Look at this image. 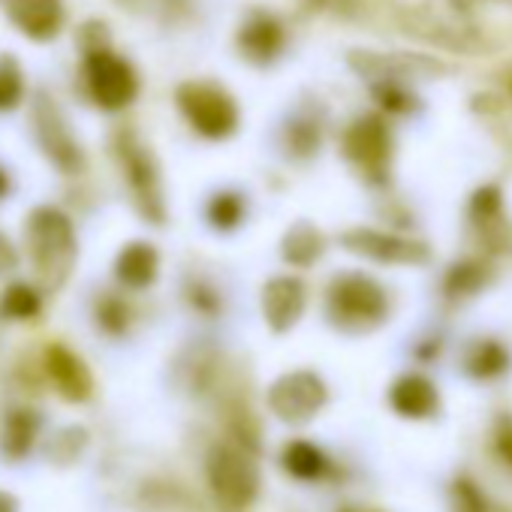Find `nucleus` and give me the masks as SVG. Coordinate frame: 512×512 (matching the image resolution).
<instances>
[{"label":"nucleus","mask_w":512,"mask_h":512,"mask_svg":"<svg viewBox=\"0 0 512 512\" xmlns=\"http://www.w3.org/2000/svg\"><path fill=\"white\" fill-rule=\"evenodd\" d=\"M190 302H193V308L199 311V314H217V308H220V296L211 290V287H205V284H193L190 287Z\"/></svg>","instance_id":"28"},{"label":"nucleus","mask_w":512,"mask_h":512,"mask_svg":"<svg viewBox=\"0 0 512 512\" xmlns=\"http://www.w3.org/2000/svg\"><path fill=\"white\" fill-rule=\"evenodd\" d=\"M329 401V389L323 377L314 371H290L278 377L269 389V410L287 425L311 422Z\"/></svg>","instance_id":"7"},{"label":"nucleus","mask_w":512,"mask_h":512,"mask_svg":"<svg viewBox=\"0 0 512 512\" xmlns=\"http://www.w3.org/2000/svg\"><path fill=\"white\" fill-rule=\"evenodd\" d=\"M37 437H40V416L28 407H16L0 422V455H7L10 461H22L31 455Z\"/></svg>","instance_id":"17"},{"label":"nucleus","mask_w":512,"mask_h":512,"mask_svg":"<svg viewBox=\"0 0 512 512\" xmlns=\"http://www.w3.org/2000/svg\"><path fill=\"white\" fill-rule=\"evenodd\" d=\"M320 148V130L311 121H293L287 127V151L293 157H311Z\"/></svg>","instance_id":"25"},{"label":"nucleus","mask_w":512,"mask_h":512,"mask_svg":"<svg viewBox=\"0 0 512 512\" xmlns=\"http://www.w3.org/2000/svg\"><path fill=\"white\" fill-rule=\"evenodd\" d=\"M281 464L299 482H317L329 470L326 452L320 446H314L311 440H290L281 452Z\"/></svg>","instance_id":"19"},{"label":"nucleus","mask_w":512,"mask_h":512,"mask_svg":"<svg viewBox=\"0 0 512 512\" xmlns=\"http://www.w3.org/2000/svg\"><path fill=\"white\" fill-rule=\"evenodd\" d=\"M175 103L187 124L205 139H229L238 130V103L214 82H184Z\"/></svg>","instance_id":"5"},{"label":"nucleus","mask_w":512,"mask_h":512,"mask_svg":"<svg viewBox=\"0 0 512 512\" xmlns=\"http://www.w3.org/2000/svg\"><path fill=\"white\" fill-rule=\"evenodd\" d=\"M43 365H46V374H49L52 386L58 389V395L64 401L82 404V401H88L94 395V377H91L88 365L73 350H67L64 344L46 347Z\"/></svg>","instance_id":"11"},{"label":"nucleus","mask_w":512,"mask_h":512,"mask_svg":"<svg viewBox=\"0 0 512 512\" xmlns=\"http://www.w3.org/2000/svg\"><path fill=\"white\" fill-rule=\"evenodd\" d=\"M305 305H308V293L299 278L278 275L263 287V317H266L269 329L278 335L290 332L302 320Z\"/></svg>","instance_id":"12"},{"label":"nucleus","mask_w":512,"mask_h":512,"mask_svg":"<svg viewBox=\"0 0 512 512\" xmlns=\"http://www.w3.org/2000/svg\"><path fill=\"white\" fill-rule=\"evenodd\" d=\"M452 500H455V509H458V512H488V506H485L479 488H476L473 482H467V479H458V482H455Z\"/></svg>","instance_id":"26"},{"label":"nucleus","mask_w":512,"mask_h":512,"mask_svg":"<svg viewBox=\"0 0 512 512\" xmlns=\"http://www.w3.org/2000/svg\"><path fill=\"white\" fill-rule=\"evenodd\" d=\"M19 266V250H16V244L0 232V275H7V272H13Z\"/></svg>","instance_id":"29"},{"label":"nucleus","mask_w":512,"mask_h":512,"mask_svg":"<svg viewBox=\"0 0 512 512\" xmlns=\"http://www.w3.org/2000/svg\"><path fill=\"white\" fill-rule=\"evenodd\" d=\"M344 154L362 175H368L371 181H383L392 160V136L383 118L377 115L359 118L344 133Z\"/></svg>","instance_id":"8"},{"label":"nucleus","mask_w":512,"mask_h":512,"mask_svg":"<svg viewBox=\"0 0 512 512\" xmlns=\"http://www.w3.org/2000/svg\"><path fill=\"white\" fill-rule=\"evenodd\" d=\"M326 250V238L323 232L308 223V220H299L287 229L284 241H281V256L287 266H296V269H311Z\"/></svg>","instance_id":"18"},{"label":"nucleus","mask_w":512,"mask_h":512,"mask_svg":"<svg viewBox=\"0 0 512 512\" xmlns=\"http://www.w3.org/2000/svg\"><path fill=\"white\" fill-rule=\"evenodd\" d=\"M205 476L220 512H247L260 494V467L253 455L232 443H214L205 458Z\"/></svg>","instance_id":"2"},{"label":"nucleus","mask_w":512,"mask_h":512,"mask_svg":"<svg viewBox=\"0 0 512 512\" xmlns=\"http://www.w3.org/2000/svg\"><path fill=\"white\" fill-rule=\"evenodd\" d=\"M25 97V76L13 55H0V112H10Z\"/></svg>","instance_id":"24"},{"label":"nucleus","mask_w":512,"mask_h":512,"mask_svg":"<svg viewBox=\"0 0 512 512\" xmlns=\"http://www.w3.org/2000/svg\"><path fill=\"white\" fill-rule=\"evenodd\" d=\"M326 314H329L332 326H338L341 332L359 335V332L377 329L386 320L389 299L374 278L350 272V275H338L329 284Z\"/></svg>","instance_id":"3"},{"label":"nucleus","mask_w":512,"mask_h":512,"mask_svg":"<svg viewBox=\"0 0 512 512\" xmlns=\"http://www.w3.org/2000/svg\"><path fill=\"white\" fill-rule=\"evenodd\" d=\"M506 362H509L506 350L497 341H479L467 353V374H473V377H494V374L506 371Z\"/></svg>","instance_id":"23"},{"label":"nucleus","mask_w":512,"mask_h":512,"mask_svg":"<svg viewBox=\"0 0 512 512\" xmlns=\"http://www.w3.org/2000/svg\"><path fill=\"white\" fill-rule=\"evenodd\" d=\"M244 214H247V202L235 190H220L205 205V217H208L211 229H217V232H232L235 226H241Z\"/></svg>","instance_id":"21"},{"label":"nucleus","mask_w":512,"mask_h":512,"mask_svg":"<svg viewBox=\"0 0 512 512\" xmlns=\"http://www.w3.org/2000/svg\"><path fill=\"white\" fill-rule=\"evenodd\" d=\"M13 25L37 43H49L61 34L67 13L61 0H10Z\"/></svg>","instance_id":"14"},{"label":"nucleus","mask_w":512,"mask_h":512,"mask_svg":"<svg viewBox=\"0 0 512 512\" xmlns=\"http://www.w3.org/2000/svg\"><path fill=\"white\" fill-rule=\"evenodd\" d=\"M479 284H482V266H458V269L449 275V281H446V287L455 290V293H470V290H476Z\"/></svg>","instance_id":"27"},{"label":"nucleus","mask_w":512,"mask_h":512,"mask_svg":"<svg viewBox=\"0 0 512 512\" xmlns=\"http://www.w3.org/2000/svg\"><path fill=\"white\" fill-rule=\"evenodd\" d=\"M25 238H28L31 263H34V272H37L43 293L61 290L70 281L76 256H79L73 220L55 205H37L28 214Z\"/></svg>","instance_id":"1"},{"label":"nucleus","mask_w":512,"mask_h":512,"mask_svg":"<svg viewBox=\"0 0 512 512\" xmlns=\"http://www.w3.org/2000/svg\"><path fill=\"white\" fill-rule=\"evenodd\" d=\"M7 193H10V175L0 169V199H7Z\"/></svg>","instance_id":"32"},{"label":"nucleus","mask_w":512,"mask_h":512,"mask_svg":"<svg viewBox=\"0 0 512 512\" xmlns=\"http://www.w3.org/2000/svg\"><path fill=\"white\" fill-rule=\"evenodd\" d=\"M115 157H118V166H121V175L127 181L136 211L148 223L163 226L166 223V196H163V178H160L154 154L133 133H118Z\"/></svg>","instance_id":"4"},{"label":"nucleus","mask_w":512,"mask_h":512,"mask_svg":"<svg viewBox=\"0 0 512 512\" xmlns=\"http://www.w3.org/2000/svg\"><path fill=\"white\" fill-rule=\"evenodd\" d=\"M497 452L503 455L506 464H512V422L506 419L497 431Z\"/></svg>","instance_id":"30"},{"label":"nucleus","mask_w":512,"mask_h":512,"mask_svg":"<svg viewBox=\"0 0 512 512\" xmlns=\"http://www.w3.org/2000/svg\"><path fill=\"white\" fill-rule=\"evenodd\" d=\"M344 247L365 256V260L374 263H404V266H416L428 260V247L401 235H389V232H377V229H350L344 232Z\"/></svg>","instance_id":"10"},{"label":"nucleus","mask_w":512,"mask_h":512,"mask_svg":"<svg viewBox=\"0 0 512 512\" xmlns=\"http://www.w3.org/2000/svg\"><path fill=\"white\" fill-rule=\"evenodd\" d=\"M94 320H97V329H100L103 335L121 338V335H127V329H130V308L124 305L121 296L106 293V296H100L97 305H94Z\"/></svg>","instance_id":"22"},{"label":"nucleus","mask_w":512,"mask_h":512,"mask_svg":"<svg viewBox=\"0 0 512 512\" xmlns=\"http://www.w3.org/2000/svg\"><path fill=\"white\" fill-rule=\"evenodd\" d=\"M0 512H19V500L10 491H0Z\"/></svg>","instance_id":"31"},{"label":"nucleus","mask_w":512,"mask_h":512,"mask_svg":"<svg viewBox=\"0 0 512 512\" xmlns=\"http://www.w3.org/2000/svg\"><path fill=\"white\" fill-rule=\"evenodd\" d=\"M157 275H160V253L148 241H130L115 256V281L124 290L133 293L148 290L157 284Z\"/></svg>","instance_id":"15"},{"label":"nucleus","mask_w":512,"mask_h":512,"mask_svg":"<svg viewBox=\"0 0 512 512\" xmlns=\"http://www.w3.org/2000/svg\"><path fill=\"white\" fill-rule=\"evenodd\" d=\"M85 85L91 100L106 112L127 109L139 94L136 70L112 49L85 55Z\"/></svg>","instance_id":"6"},{"label":"nucleus","mask_w":512,"mask_h":512,"mask_svg":"<svg viewBox=\"0 0 512 512\" xmlns=\"http://www.w3.org/2000/svg\"><path fill=\"white\" fill-rule=\"evenodd\" d=\"M0 314L13 323H28V320H37L43 314V296L37 287L19 281V284H10L0 296Z\"/></svg>","instance_id":"20"},{"label":"nucleus","mask_w":512,"mask_h":512,"mask_svg":"<svg viewBox=\"0 0 512 512\" xmlns=\"http://www.w3.org/2000/svg\"><path fill=\"white\" fill-rule=\"evenodd\" d=\"M284 43H287L284 25H281L275 16H266V13L250 16V19L238 28V52H241L250 64H256V67L272 64V61L284 52Z\"/></svg>","instance_id":"13"},{"label":"nucleus","mask_w":512,"mask_h":512,"mask_svg":"<svg viewBox=\"0 0 512 512\" xmlns=\"http://www.w3.org/2000/svg\"><path fill=\"white\" fill-rule=\"evenodd\" d=\"M344 512H374V509H359V506H347Z\"/></svg>","instance_id":"33"},{"label":"nucleus","mask_w":512,"mask_h":512,"mask_svg":"<svg viewBox=\"0 0 512 512\" xmlns=\"http://www.w3.org/2000/svg\"><path fill=\"white\" fill-rule=\"evenodd\" d=\"M389 404L404 419H425V416L437 413L440 398H437V389L431 380H425L419 374H404L389 389Z\"/></svg>","instance_id":"16"},{"label":"nucleus","mask_w":512,"mask_h":512,"mask_svg":"<svg viewBox=\"0 0 512 512\" xmlns=\"http://www.w3.org/2000/svg\"><path fill=\"white\" fill-rule=\"evenodd\" d=\"M34 127H37V139L43 154L64 172V175H76L85 166V154L76 142V136L70 133V124L64 121L61 109L49 100L40 97L34 106Z\"/></svg>","instance_id":"9"}]
</instances>
